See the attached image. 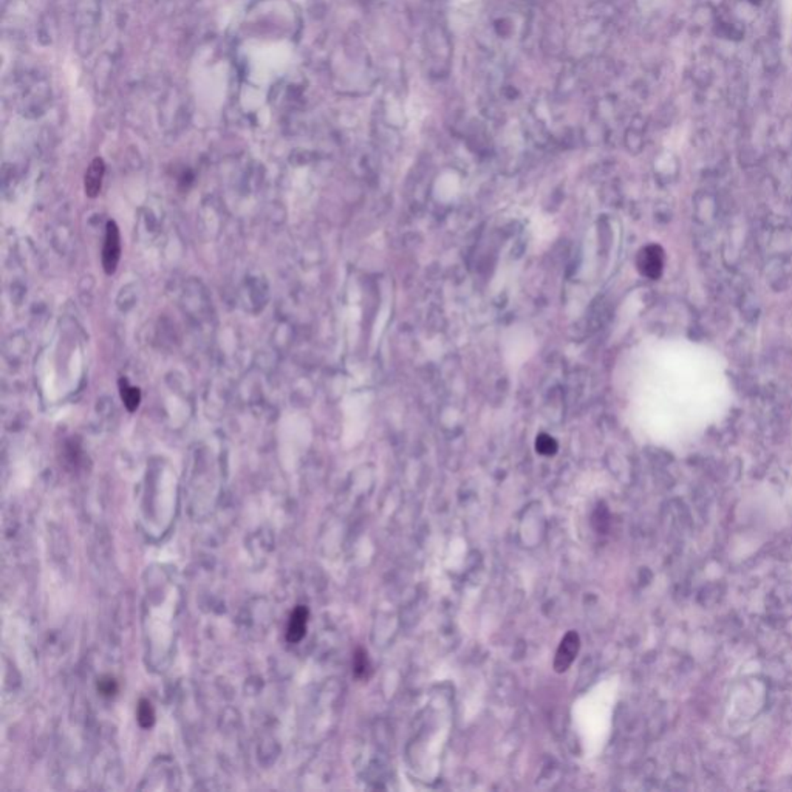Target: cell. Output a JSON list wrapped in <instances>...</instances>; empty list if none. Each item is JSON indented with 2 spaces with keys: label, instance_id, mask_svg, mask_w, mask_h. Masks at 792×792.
<instances>
[{
  "label": "cell",
  "instance_id": "1",
  "mask_svg": "<svg viewBox=\"0 0 792 792\" xmlns=\"http://www.w3.org/2000/svg\"><path fill=\"white\" fill-rule=\"evenodd\" d=\"M121 259V235L120 227L115 222H108L106 227V240L103 248V268L106 274L112 276L116 272L118 263Z\"/></svg>",
  "mask_w": 792,
  "mask_h": 792
},
{
  "label": "cell",
  "instance_id": "2",
  "mask_svg": "<svg viewBox=\"0 0 792 792\" xmlns=\"http://www.w3.org/2000/svg\"><path fill=\"white\" fill-rule=\"evenodd\" d=\"M580 649V638L576 632H568L565 638L562 639L560 647L556 653V659H554V669L557 673L567 672L571 664L575 662L577 653Z\"/></svg>",
  "mask_w": 792,
  "mask_h": 792
},
{
  "label": "cell",
  "instance_id": "3",
  "mask_svg": "<svg viewBox=\"0 0 792 792\" xmlns=\"http://www.w3.org/2000/svg\"><path fill=\"white\" fill-rule=\"evenodd\" d=\"M664 267V252L657 245L645 247L638 256V268L641 274L649 279H658Z\"/></svg>",
  "mask_w": 792,
  "mask_h": 792
},
{
  "label": "cell",
  "instance_id": "4",
  "mask_svg": "<svg viewBox=\"0 0 792 792\" xmlns=\"http://www.w3.org/2000/svg\"><path fill=\"white\" fill-rule=\"evenodd\" d=\"M308 617H309V612L305 605H299L293 610L287 628V639L291 644H297L305 638Z\"/></svg>",
  "mask_w": 792,
  "mask_h": 792
},
{
  "label": "cell",
  "instance_id": "5",
  "mask_svg": "<svg viewBox=\"0 0 792 792\" xmlns=\"http://www.w3.org/2000/svg\"><path fill=\"white\" fill-rule=\"evenodd\" d=\"M104 172H106V165L101 158H95L92 163H90L84 180V189L87 197L95 198L99 195V192H101Z\"/></svg>",
  "mask_w": 792,
  "mask_h": 792
},
{
  "label": "cell",
  "instance_id": "6",
  "mask_svg": "<svg viewBox=\"0 0 792 792\" xmlns=\"http://www.w3.org/2000/svg\"><path fill=\"white\" fill-rule=\"evenodd\" d=\"M120 394H121V399L125 406L127 411L130 413H133L136 408L140 407L141 403V391L138 387H132L129 386V382L125 379L120 381Z\"/></svg>",
  "mask_w": 792,
  "mask_h": 792
},
{
  "label": "cell",
  "instance_id": "7",
  "mask_svg": "<svg viewBox=\"0 0 792 792\" xmlns=\"http://www.w3.org/2000/svg\"><path fill=\"white\" fill-rule=\"evenodd\" d=\"M557 449H559V444H557L556 440L552 438L551 435H548V433L537 435V438H535L537 453L545 455V457H551V455L557 452Z\"/></svg>",
  "mask_w": 792,
  "mask_h": 792
},
{
  "label": "cell",
  "instance_id": "8",
  "mask_svg": "<svg viewBox=\"0 0 792 792\" xmlns=\"http://www.w3.org/2000/svg\"><path fill=\"white\" fill-rule=\"evenodd\" d=\"M136 718H138V723L144 729H149V727L153 726L155 723V710L150 704L149 699H141L140 704H138V712H136Z\"/></svg>",
  "mask_w": 792,
  "mask_h": 792
},
{
  "label": "cell",
  "instance_id": "9",
  "mask_svg": "<svg viewBox=\"0 0 792 792\" xmlns=\"http://www.w3.org/2000/svg\"><path fill=\"white\" fill-rule=\"evenodd\" d=\"M353 667H354V673H356V677H366V673L369 670V659H367V654L364 650H358L356 654H354V661H353Z\"/></svg>",
  "mask_w": 792,
  "mask_h": 792
},
{
  "label": "cell",
  "instance_id": "10",
  "mask_svg": "<svg viewBox=\"0 0 792 792\" xmlns=\"http://www.w3.org/2000/svg\"><path fill=\"white\" fill-rule=\"evenodd\" d=\"M98 689H99V691H101V694H103V695H106V696H110V695L116 694L118 686H116L115 679H112V678H103L101 681H99Z\"/></svg>",
  "mask_w": 792,
  "mask_h": 792
}]
</instances>
